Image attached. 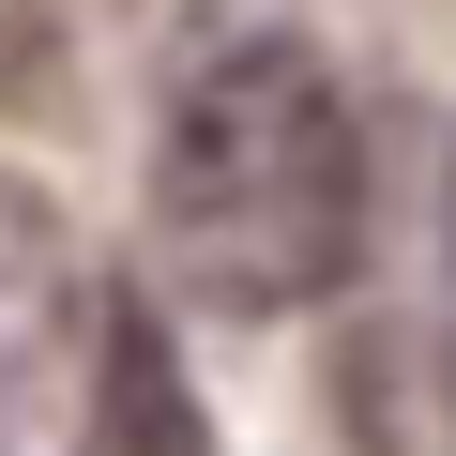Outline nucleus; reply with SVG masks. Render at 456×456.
<instances>
[{"label": "nucleus", "instance_id": "obj_1", "mask_svg": "<svg viewBox=\"0 0 456 456\" xmlns=\"http://www.w3.org/2000/svg\"><path fill=\"white\" fill-rule=\"evenodd\" d=\"M152 259L213 320H305L365 274V122L305 31L183 61L152 122Z\"/></svg>", "mask_w": 456, "mask_h": 456}, {"label": "nucleus", "instance_id": "obj_2", "mask_svg": "<svg viewBox=\"0 0 456 456\" xmlns=\"http://www.w3.org/2000/svg\"><path fill=\"white\" fill-rule=\"evenodd\" d=\"M92 274H77V228L0 183V456H77L92 411Z\"/></svg>", "mask_w": 456, "mask_h": 456}, {"label": "nucleus", "instance_id": "obj_3", "mask_svg": "<svg viewBox=\"0 0 456 456\" xmlns=\"http://www.w3.org/2000/svg\"><path fill=\"white\" fill-rule=\"evenodd\" d=\"M335 441L350 456H456V320H350L335 335Z\"/></svg>", "mask_w": 456, "mask_h": 456}, {"label": "nucleus", "instance_id": "obj_4", "mask_svg": "<svg viewBox=\"0 0 456 456\" xmlns=\"http://www.w3.org/2000/svg\"><path fill=\"white\" fill-rule=\"evenodd\" d=\"M441 228H456V213H441Z\"/></svg>", "mask_w": 456, "mask_h": 456}]
</instances>
